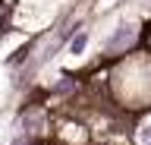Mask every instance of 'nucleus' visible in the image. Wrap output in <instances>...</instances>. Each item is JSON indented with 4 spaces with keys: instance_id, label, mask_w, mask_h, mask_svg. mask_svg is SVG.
Segmentation results:
<instances>
[{
    "instance_id": "obj_1",
    "label": "nucleus",
    "mask_w": 151,
    "mask_h": 145,
    "mask_svg": "<svg viewBox=\"0 0 151 145\" xmlns=\"http://www.w3.org/2000/svg\"><path fill=\"white\" fill-rule=\"evenodd\" d=\"M132 38H135V29H132V25H123V29H120V35H116V38H110V44H107V48L116 54V50H123Z\"/></svg>"
},
{
    "instance_id": "obj_2",
    "label": "nucleus",
    "mask_w": 151,
    "mask_h": 145,
    "mask_svg": "<svg viewBox=\"0 0 151 145\" xmlns=\"http://www.w3.org/2000/svg\"><path fill=\"white\" fill-rule=\"evenodd\" d=\"M85 44H88V35H85V32H79V35L73 38V44H69V54H82Z\"/></svg>"
},
{
    "instance_id": "obj_3",
    "label": "nucleus",
    "mask_w": 151,
    "mask_h": 145,
    "mask_svg": "<svg viewBox=\"0 0 151 145\" xmlns=\"http://www.w3.org/2000/svg\"><path fill=\"white\" fill-rule=\"evenodd\" d=\"M139 145H151V126H145L139 133Z\"/></svg>"
}]
</instances>
